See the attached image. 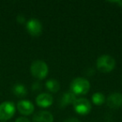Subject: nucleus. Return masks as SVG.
<instances>
[{
	"label": "nucleus",
	"mask_w": 122,
	"mask_h": 122,
	"mask_svg": "<svg viewBox=\"0 0 122 122\" xmlns=\"http://www.w3.org/2000/svg\"><path fill=\"white\" fill-rule=\"evenodd\" d=\"M90 89V84L88 80L78 77L72 80L70 84V91L75 95H86Z\"/></svg>",
	"instance_id": "f257e3e1"
},
{
	"label": "nucleus",
	"mask_w": 122,
	"mask_h": 122,
	"mask_svg": "<svg viewBox=\"0 0 122 122\" xmlns=\"http://www.w3.org/2000/svg\"><path fill=\"white\" fill-rule=\"evenodd\" d=\"M92 101L95 105H101L105 102V97L102 93L97 92L92 95Z\"/></svg>",
	"instance_id": "4468645a"
},
{
	"label": "nucleus",
	"mask_w": 122,
	"mask_h": 122,
	"mask_svg": "<svg viewBox=\"0 0 122 122\" xmlns=\"http://www.w3.org/2000/svg\"><path fill=\"white\" fill-rule=\"evenodd\" d=\"M96 67L102 73H109L115 67V60L113 57L104 54L98 58L96 61Z\"/></svg>",
	"instance_id": "f03ea898"
},
{
	"label": "nucleus",
	"mask_w": 122,
	"mask_h": 122,
	"mask_svg": "<svg viewBox=\"0 0 122 122\" xmlns=\"http://www.w3.org/2000/svg\"><path fill=\"white\" fill-rule=\"evenodd\" d=\"M45 86L47 90L52 93H56L60 89V85H59V81L57 80H54V79H50L48 80L45 84Z\"/></svg>",
	"instance_id": "f8f14e48"
},
{
	"label": "nucleus",
	"mask_w": 122,
	"mask_h": 122,
	"mask_svg": "<svg viewBox=\"0 0 122 122\" xmlns=\"http://www.w3.org/2000/svg\"><path fill=\"white\" fill-rule=\"evenodd\" d=\"M2 122H5V121H2Z\"/></svg>",
	"instance_id": "aec40b11"
},
{
	"label": "nucleus",
	"mask_w": 122,
	"mask_h": 122,
	"mask_svg": "<svg viewBox=\"0 0 122 122\" xmlns=\"http://www.w3.org/2000/svg\"><path fill=\"white\" fill-rule=\"evenodd\" d=\"M75 110L79 115H87L91 110V104L87 99H77L73 104Z\"/></svg>",
	"instance_id": "39448f33"
},
{
	"label": "nucleus",
	"mask_w": 122,
	"mask_h": 122,
	"mask_svg": "<svg viewBox=\"0 0 122 122\" xmlns=\"http://www.w3.org/2000/svg\"><path fill=\"white\" fill-rule=\"evenodd\" d=\"M40 88H41V85L39 82H35V83L33 84V85H32L33 90H40Z\"/></svg>",
	"instance_id": "2eb2a0df"
},
{
	"label": "nucleus",
	"mask_w": 122,
	"mask_h": 122,
	"mask_svg": "<svg viewBox=\"0 0 122 122\" xmlns=\"http://www.w3.org/2000/svg\"><path fill=\"white\" fill-rule=\"evenodd\" d=\"M76 100H77L76 95L74 93H72L71 91L65 92V93L62 95L60 100H59V105H60L61 108H65L67 105L74 104Z\"/></svg>",
	"instance_id": "9b49d317"
},
{
	"label": "nucleus",
	"mask_w": 122,
	"mask_h": 122,
	"mask_svg": "<svg viewBox=\"0 0 122 122\" xmlns=\"http://www.w3.org/2000/svg\"><path fill=\"white\" fill-rule=\"evenodd\" d=\"M17 21L19 24H24V23L25 22V18H24V16L19 14V15L17 16Z\"/></svg>",
	"instance_id": "dca6fc26"
},
{
	"label": "nucleus",
	"mask_w": 122,
	"mask_h": 122,
	"mask_svg": "<svg viewBox=\"0 0 122 122\" xmlns=\"http://www.w3.org/2000/svg\"><path fill=\"white\" fill-rule=\"evenodd\" d=\"M64 122H80V120L77 118H75V117H71V118H68L65 120Z\"/></svg>",
	"instance_id": "a211bd4d"
},
{
	"label": "nucleus",
	"mask_w": 122,
	"mask_h": 122,
	"mask_svg": "<svg viewBox=\"0 0 122 122\" xmlns=\"http://www.w3.org/2000/svg\"><path fill=\"white\" fill-rule=\"evenodd\" d=\"M15 105L11 101H5L0 104V120L5 121L11 119L15 114Z\"/></svg>",
	"instance_id": "20e7f679"
},
{
	"label": "nucleus",
	"mask_w": 122,
	"mask_h": 122,
	"mask_svg": "<svg viewBox=\"0 0 122 122\" xmlns=\"http://www.w3.org/2000/svg\"><path fill=\"white\" fill-rule=\"evenodd\" d=\"M106 104L111 109H118L122 106V94L115 92L110 95L105 100Z\"/></svg>",
	"instance_id": "0eeeda50"
},
{
	"label": "nucleus",
	"mask_w": 122,
	"mask_h": 122,
	"mask_svg": "<svg viewBox=\"0 0 122 122\" xmlns=\"http://www.w3.org/2000/svg\"><path fill=\"white\" fill-rule=\"evenodd\" d=\"M115 3H117L119 5H120V7H122V0H121V1H116Z\"/></svg>",
	"instance_id": "6ab92c4d"
},
{
	"label": "nucleus",
	"mask_w": 122,
	"mask_h": 122,
	"mask_svg": "<svg viewBox=\"0 0 122 122\" xmlns=\"http://www.w3.org/2000/svg\"><path fill=\"white\" fill-rule=\"evenodd\" d=\"M15 122H30L29 120L26 117H19L15 120Z\"/></svg>",
	"instance_id": "f3484780"
},
{
	"label": "nucleus",
	"mask_w": 122,
	"mask_h": 122,
	"mask_svg": "<svg viewBox=\"0 0 122 122\" xmlns=\"http://www.w3.org/2000/svg\"><path fill=\"white\" fill-rule=\"evenodd\" d=\"M34 122H53L54 121V116L49 111L42 110L39 111L33 117Z\"/></svg>",
	"instance_id": "9d476101"
},
{
	"label": "nucleus",
	"mask_w": 122,
	"mask_h": 122,
	"mask_svg": "<svg viewBox=\"0 0 122 122\" xmlns=\"http://www.w3.org/2000/svg\"><path fill=\"white\" fill-rule=\"evenodd\" d=\"M26 29L30 35L39 36L42 33V24L37 19H31L27 22Z\"/></svg>",
	"instance_id": "423d86ee"
},
{
	"label": "nucleus",
	"mask_w": 122,
	"mask_h": 122,
	"mask_svg": "<svg viewBox=\"0 0 122 122\" xmlns=\"http://www.w3.org/2000/svg\"><path fill=\"white\" fill-rule=\"evenodd\" d=\"M36 103L39 106L43 107V108H47L53 104V97L52 95L48 93L39 94L36 97Z\"/></svg>",
	"instance_id": "1a4fd4ad"
},
{
	"label": "nucleus",
	"mask_w": 122,
	"mask_h": 122,
	"mask_svg": "<svg viewBox=\"0 0 122 122\" xmlns=\"http://www.w3.org/2000/svg\"><path fill=\"white\" fill-rule=\"evenodd\" d=\"M17 109L19 113L24 115H29L34 111V106L30 101L26 100H23L18 102Z\"/></svg>",
	"instance_id": "6e6552de"
},
{
	"label": "nucleus",
	"mask_w": 122,
	"mask_h": 122,
	"mask_svg": "<svg viewBox=\"0 0 122 122\" xmlns=\"http://www.w3.org/2000/svg\"><path fill=\"white\" fill-rule=\"evenodd\" d=\"M30 72L32 75L39 80H43L48 75L49 68L47 64L43 60H35L30 66Z\"/></svg>",
	"instance_id": "7ed1b4c3"
},
{
	"label": "nucleus",
	"mask_w": 122,
	"mask_h": 122,
	"mask_svg": "<svg viewBox=\"0 0 122 122\" xmlns=\"http://www.w3.org/2000/svg\"><path fill=\"white\" fill-rule=\"evenodd\" d=\"M13 92L18 97H24L27 95V89L22 84H17L13 87Z\"/></svg>",
	"instance_id": "ddd939ff"
}]
</instances>
